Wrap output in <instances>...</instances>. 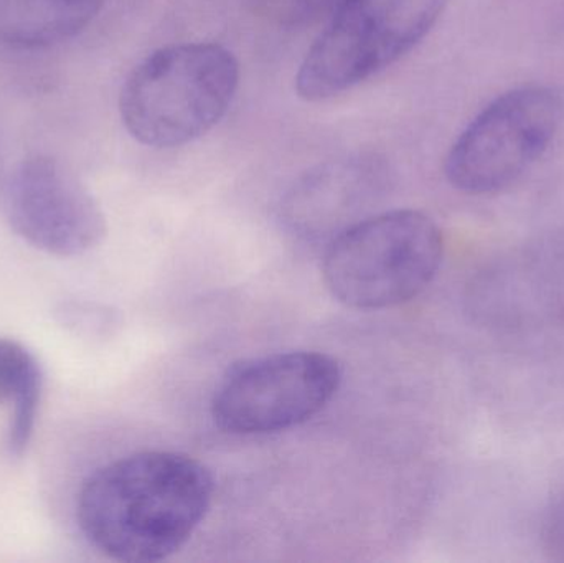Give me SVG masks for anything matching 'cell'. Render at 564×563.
<instances>
[{
  "label": "cell",
  "mask_w": 564,
  "mask_h": 563,
  "mask_svg": "<svg viewBox=\"0 0 564 563\" xmlns=\"http://www.w3.org/2000/svg\"><path fill=\"white\" fill-rule=\"evenodd\" d=\"M210 469L192 456L142 452L96 469L79 489L76 519L108 559L154 563L191 541L214 501Z\"/></svg>",
  "instance_id": "1"
},
{
  "label": "cell",
  "mask_w": 564,
  "mask_h": 563,
  "mask_svg": "<svg viewBox=\"0 0 564 563\" xmlns=\"http://www.w3.org/2000/svg\"><path fill=\"white\" fill-rule=\"evenodd\" d=\"M240 88V63L212 42L174 43L145 56L126 78L119 115L154 149L181 148L215 128Z\"/></svg>",
  "instance_id": "2"
},
{
  "label": "cell",
  "mask_w": 564,
  "mask_h": 563,
  "mask_svg": "<svg viewBox=\"0 0 564 563\" xmlns=\"http://www.w3.org/2000/svg\"><path fill=\"white\" fill-rule=\"evenodd\" d=\"M433 218L391 210L345 228L325 251L322 274L335 300L354 310H384L416 297L443 263Z\"/></svg>",
  "instance_id": "3"
},
{
  "label": "cell",
  "mask_w": 564,
  "mask_h": 563,
  "mask_svg": "<svg viewBox=\"0 0 564 563\" xmlns=\"http://www.w3.org/2000/svg\"><path fill=\"white\" fill-rule=\"evenodd\" d=\"M449 0H344L307 50L295 91L325 101L350 91L416 48Z\"/></svg>",
  "instance_id": "4"
},
{
  "label": "cell",
  "mask_w": 564,
  "mask_h": 563,
  "mask_svg": "<svg viewBox=\"0 0 564 563\" xmlns=\"http://www.w3.org/2000/svg\"><path fill=\"white\" fill-rule=\"evenodd\" d=\"M564 96L555 86L510 89L486 106L454 141L444 174L456 191L489 195L517 184L558 134Z\"/></svg>",
  "instance_id": "5"
},
{
  "label": "cell",
  "mask_w": 564,
  "mask_h": 563,
  "mask_svg": "<svg viewBox=\"0 0 564 563\" xmlns=\"http://www.w3.org/2000/svg\"><path fill=\"white\" fill-rule=\"evenodd\" d=\"M341 370L327 354H271L235 364L212 399L214 422L231 435H268L317 415L337 393Z\"/></svg>",
  "instance_id": "6"
},
{
  "label": "cell",
  "mask_w": 564,
  "mask_h": 563,
  "mask_svg": "<svg viewBox=\"0 0 564 563\" xmlns=\"http://www.w3.org/2000/svg\"><path fill=\"white\" fill-rule=\"evenodd\" d=\"M2 197L12 230L46 253L76 257L106 235L105 214L91 192L52 155H33L17 165Z\"/></svg>",
  "instance_id": "7"
},
{
  "label": "cell",
  "mask_w": 564,
  "mask_h": 563,
  "mask_svg": "<svg viewBox=\"0 0 564 563\" xmlns=\"http://www.w3.org/2000/svg\"><path fill=\"white\" fill-rule=\"evenodd\" d=\"M388 184L384 162L377 155H345L324 162L294 182L281 204L285 227L305 238L334 240L357 224Z\"/></svg>",
  "instance_id": "8"
},
{
  "label": "cell",
  "mask_w": 564,
  "mask_h": 563,
  "mask_svg": "<svg viewBox=\"0 0 564 563\" xmlns=\"http://www.w3.org/2000/svg\"><path fill=\"white\" fill-rule=\"evenodd\" d=\"M106 0H0V43L43 48L82 33Z\"/></svg>",
  "instance_id": "9"
},
{
  "label": "cell",
  "mask_w": 564,
  "mask_h": 563,
  "mask_svg": "<svg viewBox=\"0 0 564 563\" xmlns=\"http://www.w3.org/2000/svg\"><path fill=\"white\" fill-rule=\"evenodd\" d=\"M42 397V372L35 357L15 340L0 339V405L13 407L7 430L10 456H22L35 430Z\"/></svg>",
  "instance_id": "10"
},
{
  "label": "cell",
  "mask_w": 564,
  "mask_h": 563,
  "mask_svg": "<svg viewBox=\"0 0 564 563\" xmlns=\"http://www.w3.org/2000/svg\"><path fill=\"white\" fill-rule=\"evenodd\" d=\"M344 0H251L254 10L274 25H312L328 19Z\"/></svg>",
  "instance_id": "11"
},
{
  "label": "cell",
  "mask_w": 564,
  "mask_h": 563,
  "mask_svg": "<svg viewBox=\"0 0 564 563\" xmlns=\"http://www.w3.org/2000/svg\"><path fill=\"white\" fill-rule=\"evenodd\" d=\"M543 549L552 561L564 562V491L546 511L542 532Z\"/></svg>",
  "instance_id": "12"
},
{
  "label": "cell",
  "mask_w": 564,
  "mask_h": 563,
  "mask_svg": "<svg viewBox=\"0 0 564 563\" xmlns=\"http://www.w3.org/2000/svg\"><path fill=\"white\" fill-rule=\"evenodd\" d=\"M6 175H3V162H2V155H0V197L3 195V188H6Z\"/></svg>",
  "instance_id": "13"
}]
</instances>
